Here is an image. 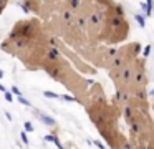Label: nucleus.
Listing matches in <instances>:
<instances>
[{
	"mask_svg": "<svg viewBox=\"0 0 154 149\" xmlns=\"http://www.w3.org/2000/svg\"><path fill=\"white\" fill-rule=\"evenodd\" d=\"M134 18H136L137 25H139L141 28H144V26H146V22H144V17H143V15H139V13H137V15L134 17Z\"/></svg>",
	"mask_w": 154,
	"mask_h": 149,
	"instance_id": "2",
	"label": "nucleus"
},
{
	"mask_svg": "<svg viewBox=\"0 0 154 149\" xmlns=\"http://www.w3.org/2000/svg\"><path fill=\"white\" fill-rule=\"evenodd\" d=\"M25 129H27V131H32V129H33L32 123H25Z\"/></svg>",
	"mask_w": 154,
	"mask_h": 149,
	"instance_id": "8",
	"label": "nucleus"
},
{
	"mask_svg": "<svg viewBox=\"0 0 154 149\" xmlns=\"http://www.w3.org/2000/svg\"><path fill=\"white\" fill-rule=\"evenodd\" d=\"M43 95L47 96V98H61L60 95H57V93H51V91H45Z\"/></svg>",
	"mask_w": 154,
	"mask_h": 149,
	"instance_id": "4",
	"label": "nucleus"
},
{
	"mask_svg": "<svg viewBox=\"0 0 154 149\" xmlns=\"http://www.w3.org/2000/svg\"><path fill=\"white\" fill-rule=\"evenodd\" d=\"M80 2H81V0H70V7H71V10H76L78 7H80Z\"/></svg>",
	"mask_w": 154,
	"mask_h": 149,
	"instance_id": "3",
	"label": "nucleus"
},
{
	"mask_svg": "<svg viewBox=\"0 0 154 149\" xmlns=\"http://www.w3.org/2000/svg\"><path fill=\"white\" fill-rule=\"evenodd\" d=\"M38 118L42 119L43 123H47L48 126H53L55 124V119H51V118H48V116H45V114H38Z\"/></svg>",
	"mask_w": 154,
	"mask_h": 149,
	"instance_id": "1",
	"label": "nucleus"
},
{
	"mask_svg": "<svg viewBox=\"0 0 154 149\" xmlns=\"http://www.w3.org/2000/svg\"><path fill=\"white\" fill-rule=\"evenodd\" d=\"M22 139H23V142H25V144L28 142V139H27V134H25V132H22Z\"/></svg>",
	"mask_w": 154,
	"mask_h": 149,
	"instance_id": "10",
	"label": "nucleus"
},
{
	"mask_svg": "<svg viewBox=\"0 0 154 149\" xmlns=\"http://www.w3.org/2000/svg\"><path fill=\"white\" fill-rule=\"evenodd\" d=\"M0 91H4V93H7V89H5V86H4V85H0Z\"/></svg>",
	"mask_w": 154,
	"mask_h": 149,
	"instance_id": "11",
	"label": "nucleus"
},
{
	"mask_svg": "<svg viewBox=\"0 0 154 149\" xmlns=\"http://www.w3.org/2000/svg\"><path fill=\"white\" fill-rule=\"evenodd\" d=\"M2 76H4V71H2V70H0V78H2Z\"/></svg>",
	"mask_w": 154,
	"mask_h": 149,
	"instance_id": "12",
	"label": "nucleus"
},
{
	"mask_svg": "<svg viewBox=\"0 0 154 149\" xmlns=\"http://www.w3.org/2000/svg\"><path fill=\"white\" fill-rule=\"evenodd\" d=\"M18 101H20L22 104H25V106H30V101H27V99H25L23 96H18Z\"/></svg>",
	"mask_w": 154,
	"mask_h": 149,
	"instance_id": "5",
	"label": "nucleus"
},
{
	"mask_svg": "<svg viewBox=\"0 0 154 149\" xmlns=\"http://www.w3.org/2000/svg\"><path fill=\"white\" fill-rule=\"evenodd\" d=\"M151 95H154V89H152V91H151Z\"/></svg>",
	"mask_w": 154,
	"mask_h": 149,
	"instance_id": "13",
	"label": "nucleus"
},
{
	"mask_svg": "<svg viewBox=\"0 0 154 149\" xmlns=\"http://www.w3.org/2000/svg\"><path fill=\"white\" fill-rule=\"evenodd\" d=\"M5 99H7V101H12V99H14V96H12V93H5Z\"/></svg>",
	"mask_w": 154,
	"mask_h": 149,
	"instance_id": "6",
	"label": "nucleus"
},
{
	"mask_svg": "<svg viewBox=\"0 0 154 149\" xmlns=\"http://www.w3.org/2000/svg\"><path fill=\"white\" fill-rule=\"evenodd\" d=\"M12 91H14V93H15V95H17V96H22V93L18 91V88H15V86H14V88H12Z\"/></svg>",
	"mask_w": 154,
	"mask_h": 149,
	"instance_id": "9",
	"label": "nucleus"
},
{
	"mask_svg": "<svg viewBox=\"0 0 154 149\" xmlns=\"http://www.w3.org/2000/svg\"><path fill=\"white\" fill-rule=\"evenodd\" d=\"M149 53H151V46L147 45L146 48H144V56H149Z\"/></svg>",
	"mask_w": 154,
	"mask_h": 149,
	"instance_id": "7",
	"label": "nucleus"
}]
</instances>
